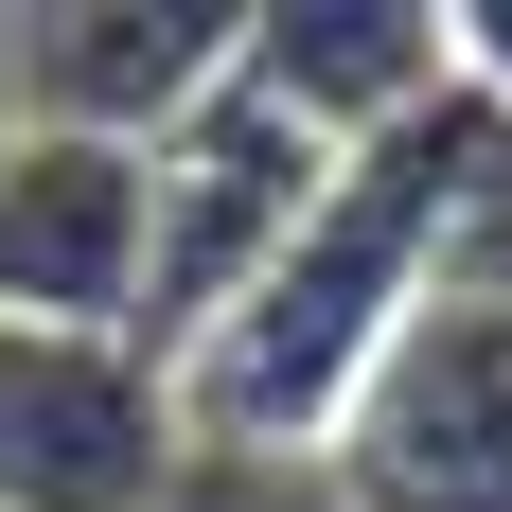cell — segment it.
Wrapping results in <instances>:
<instances>
[{"mask_svg": "<svg viewBox=\"0 0 512 512\" xmlns=\"http://www.w3.org/2000/svg\"><path fill=\"white\" fill-rule=\"evenodd\" d=\"M318 195H336V142H301V124L230 71V89H212L195 124L142 159V336H124V354L177 389V371L248 318V283L301 248V212H318Z\"/></svg>", "mask_w": 512, "mask_h": 512, "instance_id": "obj_1", "label": "cell"}, {"mask_svg": "<svg viewBox=\"0 0 512 512\" xmlns=\"http://www.w3.org/2000/svg\"><path fill=\"white\" fill-rule=\"evenodd\" d=\"M248 89L301 142L371 159V142H407L424 106L460 89V53H442V0H265L248 18Z\"/></svg>", "mask_w": 512, "mask_h": 512, "instance_id": "obj_6", "label": "cell"}, {"mask_svg": "<svg viewBox=\"0 0 512 512\" xmlns=\"http://www.w3.org/2000/svg\"><path fill=\"white\" fill-rule=\"evenodd\" d=\"M0 159H18V53H0Z\"/></svg>", "mask_w": 512, "mask_h": 512, "instance_id": "obj_9", "label": "cell"}, {"mask_svg": "<svg viewBox=\"0 0 512 512\" xmlns=\"http://www.w3.org/2000/svg\"><path fill=\"white\" fill-rule=\"evenodd\" d=\"M318 477L336 512H512V301H424Z\"/></svg>", "mask_w": 512, "mask_h": 512, "instance_id": "obj_2", "label": "cell"}, {"mask_svg": "<svg viewBox=\"0 0 512 512\" xmlns=\"http://www.w3.org/2000/svg\"><path fill=\"white\" fill-rule=\"evenodd\" d=\"M0 53H18V124L159 159L248 71V18L230 0H0Z\"/></svg>", "mask_w": 512, "mask_h": 512, "instance_id": "obj_3", "label": "cell"}, {"mask_svg": "<svg viewBox=\"0 0 512 512\" xmlns=\"http://www.w3.org/2000/svg\"><path fill=\"white\" fill-rule=\"evenodd\" d=\"M142 512H336V477L318 460H248V442H177V477Z\"/></svg>", "mask_w": 512, "mask_h": 512, "instance_id": "obj_7", "label": "cell"}, {"mask_svg": "<svg viewBox=\"0 0 512 512\" xmlns=\"http://www.w3.org/2000/svg\"><path fill=\"white\" fill-rule=\"evenodd\" d=\"M0 318L18 336H142V159L18 124L0 159Z\"/></svg>", "mask_w": 512, "mask_h": 512, "instance_id": "obj_5", "label": "cell"}, {"mask_svg": "<svg viewBox=\"0 0 512 512\" xmlns=\"http://www.w3.org/2000/svg\"><path fill=\"white\" fill-rule=\"evenodd\" d=\"M442 53H460V89L512 106V0H442Z\"/></svg>", "mask_w": 512, "mask_h": 512, "instance_id": "obj_8", "label": "cell"}, {"mask_svg": "<svg viewBox=\"0 0 512 512\" xmlns=\"http://www.w3.org/2000/svg\"><path fill=\"white\" fill-rule=\"evenodd\" d=\"M177 389L124 336H18L0 318V512H142L177 477Z\"/></svg>", "mask_w": 512, "mask_h": 512, "instance_id": "obj_4", "label": "cell"}]
</instances>
